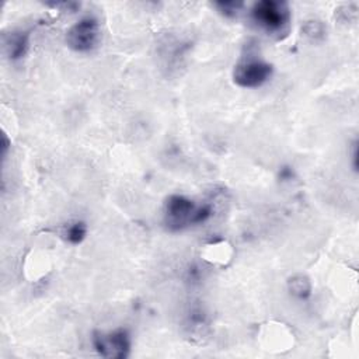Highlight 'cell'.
Returning a JSON list of instances; mask_svg holds the SVG:
<instances>
[{"instance_id": "4", "label": "cell", "mask_w": 359, "mask_h": 359, "mask_svg": "<svg viewBox=\"0 0 359 359\" xmlns=\"http://www.w3.org/2000/svg\"><path fill=\"white\" fill-rule=\"evenodd\" d=\"M101 38L100 24L93 17H84L73 24L66 32V43L70 49L86 53L98 46Z\"/></svg>"}, {"instance_id": "10", "label": "cell", "mask_w": 359, "mask_h": 359, "mask_svg": "<svg viewBox=\"0 0 359 359\" xmlns=\"http://www.w3.org/2000/svg\"><path fill=\"white\" fill-rule=\"evenodd\" d=\"M60 236L69 244H80L87 236V226L81 220L69 222L62 227Z\"/></svg>"}, {"instance_id": "5", "label": "cell", "mask_w": 359, "mask_h": 359, "mask_svg": "<svg viewBox=\"0 0 359 359\" xmlns=\"http://www.w3.org/2000/svg\"><path fill=\"white\" fill-rule=\"evenodd\" d=\"M93 346L98 355L112 359H123L130 352V335L125 328H116L108 332H94Z\"/></svg>"}, {"instance_id": "2", "label": "cell", "mask_w": 359, "mask_h": 359, "mask_svg": "<svg viewBox=\"0 0 359 359\" xmlns=\"http://www.w3.org/2000/svg\"><path fill=\"white\" fill-rule=\"evenodd\" d=\"M290 10L286 3L262 0L251 8L252 22L266 35L282 38L290 29Z\"/></svg>"}, {"instance_id": "11", "label": "cell", "mask_w": 359, "mask_h": 359, "mask_svg": "<svg viewBox=\"0 0 359 359\" xmlns=\"http://www.w3.org/2000/svg\"><path fill=\"white\" fill-rule=\"evenodd\" d=\"M287 289L290 292V294H293L294 297L304 300L311 294V282L306 275L297 273L289 278L287 280Z\"/></svg>"}, {"instance_id": "12", "label": "cell", "mask_w": 359, "mask_h": 359, "mask_svg": "<svg viewBox=\"0 0 359 359\" xmlns=\"http://www.w3.org/2000/svg\"><path fill=\"white\" fill-rule=\"evenodd\" d=\"M302 32L310 41H320L325 36V27L321 21L310 20V21H306V24L302 27Z\"/></svg>"}, {"instance_id": "13", "label": "cell", "mask_w": 359, "mask_h": 359, "mask_svg": "<svg viewBox=\"0 0 359 359\" xmlns=\"http://www.w3.org/2000/svg\"><path fill=\"white\" fill-rule=\"evenodd\" d=\"M217 8H219V11L223 14V15H226V17H234V15H237V13L240 11V8H241V3H234V1H219V3H216L215 4Z\"/></svg>"}, {"instance_id": "6", "label": "cell", "mask_w": 359, "mask_h": 359, "mask_svg": "<svg viewBox=\"0 0 359 359\" xmlns=\"http://www.w3.org/2000/svg\"><path fill=\"white\" fill-rule=\"evenodd\" d=\"M257 339L264 351L273 353L287 352L294 345L293 331L286 324L279 321L262 324L257 334Z\"/></svg>"}, {"instance_id": "3", "label": "cell", "mask_w": 359, "mask_h": 359, "mask_svg": "<svg viewBox=\"0 0 359 359\" xmlns=\"http://www.w3.org/2000/svg\"><path fill=\"white\" fill-rule=\"evenodd\" d=\"M272 72L273 67L271 63L258 55L247 52V55L241 56L240 60L234 65L233 80L240 87L257 88L264 86L272 77Z\"/></svg>"}, {"instance_id": "8", "label": "cell", "mask_w": 359, "mask_h": 359, "mask_svg": "<svg viewBox=\"0 0 359 359\" xmlns=\"http://www.w3.org/2000/svg\"><path fill=\"white\" fill-rule=\"evenodd\" d=\"M185 328L188 332V337L192 339H196L199 342H203L205 338L209 337V320L208 314L201 306H195L189 310L187 316Z\"/></svg>"}, {"instance_id": "1", "label": "cell", "mask_w": 359, "mask_h": 359, "mask_svg": "<svg viewBox=\"0 0 359 359\" xmlns=\"http://www.w3.org/2000/svg\"><path fill=\"white\" fill-rule=\"evenodd\" d=\"M213 215V201L196 205L185 195H170L164 203V220L172 230L208 222Z\"/></svg>"}, {"instance_id": "9", "label": "cell", "mask_w": 359, "mask_h": 359, "mask_svg": "<svg viewBox=\"0 0 359 359\" xmlns=\"http://www.w3.org/2000/svg\"><path fill=\"white\" fill-rule=\"evenodd\" d=\"M29 48V35L27 32H11L4 38V50L11 60L24 57Z\"/></svg>"}, {"instance_id": "7", "label": "cell", "mask_w": 359, "mask_h": 359, "mask_svg": "<svg viewBox=\"0 0 359 359\" xmlns=\"http://www.w3.org/2000/svg\"><path fill=\"white\" fill-rule=\"evenodd\" d=\"M203 247L205 248L202 251V258L210 265L222 268L229 265L230 261L233 259V255H234L233 245L224 238L212 240Z\"/></svg>"}]
</instances>
